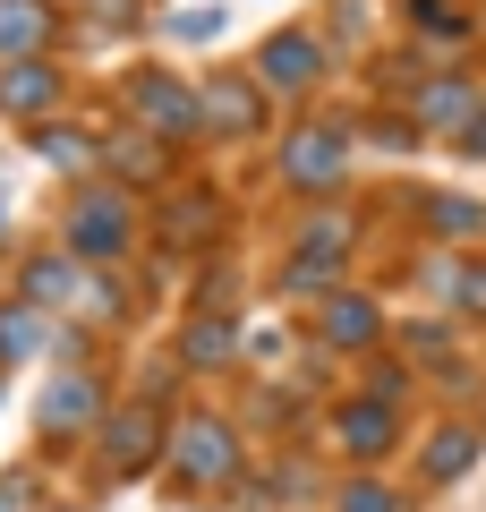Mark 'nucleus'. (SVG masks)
<instances>
[{"instance_id":"1","label":"nucleus","mask_w":486,"mask_h":512,"mask_svg":"<svg viewBox=\"0 0 486 512\" xmlns=\"http://www.w3.org/2000/svg\"><path fill=\"white\" fill-rule=\"evenodd\" d=\"M128 239H137V205H128L120 180H86L69 197V222H60V248L77 256V265H120Z\"/></svg>"},{"instance_id":"2","label":"nucleus","mask_w":486,"mask_h":512,"mask_svg":"<svg viewBox=\"0 0 486 512\" xmlns=\"http://www.w3.org/2000/svg\"><path fill=\"white\" fill-rule=\"evenodd\" d=\"M273 171H282L290 197H333L350 171V120H333V111H316V120H290L282 154H273Z\"/></svg>"},{"instance_id":"3","label":"nucleus","mask_w":486,"mask_h":512,"mask_svg":"<svg viewBox=\"0 0 486 512\" xmlns=\"http://www.w3.org/2000/svg\"><path fill=\"white\" fill-rule=\"evenodd\" d=\"M162 461H171L180 487L222 495V487H239V427L231 419H180L171 436H162Z\"/></svg>"},{"instance_id":"4","label":"nucleus","mask_w":486,"mask_h":512,"mask_svg":"<svg viewBox=\"0 0 486 512\" xmlns=\"http://www.w3.org/2000/svg\"><path fill=\"white\" fill-rule=\"evenodd\" d=\"M162 436H171V419H162L154 393H145V402L103 410V478H145V470L162 461Z\"/></svg>"},{"instance_id":"5","label":"nucleus","mask_w":486,"mask_h":512,"mask_svg":"<svg viewBox=\"0 0 486 512\" xmlns=\"http://www.w3.org/2000/svg\"><path fill=\"white\" fill-rule=\"evenodd\" d=\"M128 111H137V128H145V137H162V146H180V137H197V128H205L197 86H180V77H162V69L128 77Z\"/></svg>"},{"instance_id":"6","label":"nucleus","mask_w":486,"mask_h":512,"mask_svg":"<svg viewBox=\"0 0 486 512\" xmlns=\"http://www.w3.org/2000/svg\"><path fill=\"white\" fill-rule=\"evenodd\" d=\"M60 94H69V86H60V69H52V60H0V120H52V111H60Z\"/></svg>"},{"instance_id":"7","label":"nucleus","mask_w":486,"mask_h":512,"mask_svg":"<svg viewBox=\"0 0 486 512\" xmlns=\"http://www.w3.org/2000/svg\"><path fill=\"white\" fill-rule=\"evenodd\" d=\"M316 342L324 350H342V359H367V350L384 342V316H376V299H359V291H333L316 308Z\"/></svg>"},{"instance_id":"8","label":"nucleus","mask_w":486,"mask_h":512,"mask_svg":"<svg viewBox=\"0 0 486 512\" xmlns=\"http://www.w3.org/2000/svg\"><path fill=\"white\" fill-rule=\"evenodd\" d=\"M316 77H324V52H316L307 26H282V35L256 52V86H273V94H307Z\"/></svg>"},{"instance_id":"9","label":"nucleus","mask_w":486,"mask_h":512,"mask_svg":"<svg viewBox=\"0 0 486 512\" xmlns=\"http://www.w3.org/2000/svg\"><path fill=\"white\" fill-rule=\"evenodd\" d=\"M60 9L52 0H0V60H52Z\"/></svg>"},{"instance_id":"10","label":"nucleus","mask_w":486,"mask_h":512,"mask_svg":"<svg viewBox=\"0 0 486 512\" xmlns=\"http://www.w3.org/2000/svg\"><path fill=\"white\" fill-rule=\"evenodd\" d=\"M333 427H342V453H350V461H384V453L401 444V419H393V402H376V393L342 402V410H333Z\"/></svg>"},{"instance_id":"11","label":"nucleus","mask_w":486,"mask_h":512,"mask_svg":"<svg viewBox=\"0 0 486 512\" xmlns=\"http://www.w3.org/2000/svg\"><path fill=\"white\" fill-rule=\"evenodd\" d=\"M35 419H43V436H86V427H103V384L77 367V376H60L52 393H43Z\"/></svg>"},{"instance_id":"12","label":"nucleus","mask_w":486,"mask_h":512,"mask_svg":"<svg viewBox=\"0 0 486 512\" xmlns=\"http://www.w3.org/2000/svg\"><path fill=\"white\" fill-rule=\"evenodd\" d=\"M197 111H205V128L248 137V128L265 120V86H256V77H205V86H197Z\"/></svg>"},{"instance_id":"13","label":"nucleus","mask_w":486,"mask_h":512,"mask_svg":"<svg viewBox=\"0 0 486 512\" xmlns=\"http://www.w3.org/2000/svg\"><path fill=\"white\" fill-rule=\"evenodd\" d=\"M478 111V86L469 77H418L410 86V128H461Z\"/></svg>"},{"instance_id":"14","label":"nucleus","mask_w":486,"mask_h":512,"mask_svg":"<svg viewBox=\"0 0 486 512\" xmlns=\"http://www.w3.org/2000/svg\"><path fill=\"white\" fill-rule=\"evenodd\" d=\"M103 163L120 171V180H137V188L171 180V154H162V137H145V128H111V137H103Z\"/></svg>"},{"instance_id":"15","label":"nucleus","mask_w":486,"mask_h":512,"mask_svg":"<svg viewBox=\"0 0 486 512\" xmlns=\"http://www.w3.org/2000/svg\"><path fill=\"white\" fill-rule=\"evenodd\" d=\"M239 359V325L222 308H197L180 325V367H231Z\"/></svg>"},{"instance_id":"16","label":"nucleus","mask_w":486,"mask_h":512,"mask_svg":"<svg viewBox=\"0 0 486 512\" xmlns=\"http://www.w3.org/2000/svg\"><path fill=\"white\" fill-rule=\"evenodd\" d=\"M478 444H486V427H469V419H452V427H435L427 436V453H418V470H427V487H452V478L478 461Z\"/></svg>"},{"instance_id":"17","label":"nucleus","mask_w":486,"mask_h":512,"mask_svg":"<svg viewBox=\"0 0 486 512\" xmlns=\"http://www.w3.org/2000/svg\"><path fill=\"white\" fill-rule=\"evenodd\" d=\"M26 299H35V308H86V265H77L69 248L35 256V265H26Z\"/></svg>"},{"instance_id":"18","label":"nucleus","mask_w":486,"mask_h":512,"mask_svg":"<svg viewBox=\"0 0 486 512\" xmlns=\"http://www.w3.org/2000/svg\"><path fill=\"white\" fill-rule=\"evenodd\" d=\"M214 222H222V205L205 197V188H180V197L162 205V248H188V239H214Z\"/></svg>"},{"instance_id":"19","label":"nucleus","mask_w":486,"mask_h":512,"mask_svg":"<svg viewBox=\"0 0 486 512\" xmlns=\"http://www.w3.org/2000/svg\"><path fill=\"white\" fill-rule=\"evenodd\" d=\"M35 154H43V163H60V171H86L94 154H103V137H86V128H52V120H43V128H35Z\"/></svg>"},{"instance_id":"20","label":"nucleus","mask_w":486,"mask_h":512,"mask_svg":"<svg viewBox=\"0 0 486 512\" xmlns=\"http://www.w3.org/2000/svg\"><path fill=\"white\" fill-rule=\"evenodd\" d=\"M26 350H43V308L35 299H9V308H0V367L26 359Z\"/></svg>"},{"instance_id":"21","label":"nucleus","mask_w":486,"mask_h":512,"mask_svg":"<svg viewBox=\"0 0 486 512\" xmlns=\"http://www.w3.org/2000/svg\"><path fill=\"white\" fill-rule=\"evenodd\" d=\"M427 231H486L478 197H427Z\"/></svg>"},{"instance_id":"22","label":"nucleus","mask_w":486,"mask_h":512,"mask_svg":"<svg viewBox=\"0 0 486 512\" xmlns=\"http://www.w3.org/2000/svg\"><path fill=\"white\" fill-rule=\"evenodd\" d=\"M333 512H401V495L384 487V478H350V487L333 495Z\"/></svg>"},{"instance_id":"23","label":"nucleus","mask_w":486,"mask_h":512,"mask_svg":"<svg viewBox=\"0 0 486 512\" xmlns=\"http://www.w3.org/2000/svg\"><path fill=\"white\" fill-rule=\"evenodd\" d=\"M452 299H461V316H478V325H486V256H469L461 274H452Z\"/></svg>"},{"instance_id":"24","label":"nucleus","mask_w":486,"mask_h":512,"mask_svg":"<svg viewBox=\"0 0 486 512\" xmlns=\"http://www.w3.org/2000/svg\"><path fill=\"white\" fill-rule=\"evenodd\" d=\"M171 35H180V43H214V35H222V9H180Z\"/></svg>"},{"instance_id":"25","label":"nucleus","mask_w":486,"mask_h":512,"mask_svg":"<svg viewBox=\"0 0 486 512\" xmlns=\"http://www.w3.org/2000/svg\"><path fill=\"white\" fill-rule=\"evenodd\" d=\"M452 146H461V154H469V163H486V103H478V111H469V120H461V128H452Z\"/></svg>"},{"instance_id":"26","label":"nucleus","mask_w":486,"mask_h":512,"mask_svg":"<svg viewBox=\"0 0 486 512\" xmlns=\"http://www.w3.org/2000/svg\"><path fill=\"white\" fill-rule=\"evenodd\" d=\"M86 18H103V26H137V0H77Z\"/></svg>"},{"instance_id":"27","label":"nucleus","mask_w":486,"mask_h":512,"mask_svg":"<svg viewBox=\"0 0 486 512\" xmlns=\"http://www.w3.org/2000/svg\"><path fill=\"white\" fill-rule=\"evenodd\" d=\"M410 350H418V359H444L452 333H444V325H418V333H410Z\"/></svg>"},{"instance_id":"28","label":"nucleus","mask_w":486,"mask_h":512,"mask_svg":"<svg viewBox=\"0 0 486 512\" xmlns=\"http://www.w3.org/2000/svg\"><path fill=\"white\" fill-rule=\"evenodd\" d=\"M0 512H26V478H0Z\"/></svg>"}]
</instances>
